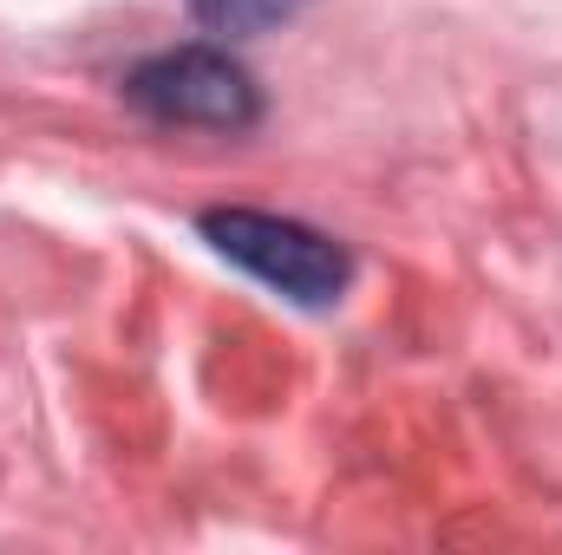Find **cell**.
<instances>
[{"instance_id": "6da1fadb", "label": "cell", "mask_w": 562, "mask_h": 555, "mask_svg": "<svg viewBox=\"0 0 562 555\" xmlns=\"http://www.w3.org/2000/svg\"><path fill=\"white\" fill-rule=\"evenodd\" d=\"M132 112H144L164 132H249L262 118L256 79L223 46H170L132 66L125 79Z\"/></svg>"}, {"instance_id": "7a4b0ae2", "label": "cell", "mask_w": 562, "mask_h": 555, "mask_svg": "<svg viewBox=\"0 0 562 555\" xmlns=\"http://www.w3.org/2000/svg\"><path fill=\"white\" fill-rule=\"evenodd\" d=\"M203 236L216 256H229L236 269L276 287L301 307H327L347 294L353 262L334 236L294 223V216H269V209H203Z\"/></svg>"}, {"instance_id": "3957f363", "label": "cell", "mask_w": 562, "mask_h": 555, "mask_svg": "<svg viewBox=\"0 0 562 555\" xmlns=\"http://www.w3.org/2000/svg\"><path fill=\"white\" fill-rule=\"evenodd\" d=\"M307 0H190V13L223 33V39H249V33H269L281 20H294Z\"/></svg>"}]
</instances>
